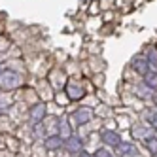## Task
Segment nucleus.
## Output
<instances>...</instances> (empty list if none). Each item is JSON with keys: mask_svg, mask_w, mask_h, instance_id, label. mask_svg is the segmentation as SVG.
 Masks as SVG:
<instances>
[{"mask_svg": "<svg viewBox=\"0 0 157 157\" xmlns=\"http://www.w3.org/2000/svg\"><path fill=\"white\" fill-rule=\"evenodd\" d=\"M148 148L151 150V153L157 155V136H150L148 138Z\"/></svg>", "mask_w": 157, "mask_h": 157, "instance_id": "nucleus-11", "label": "nucleus"}, {"mask_svg": "<svg viewBox=\"0 0 157 157\" xmlns=\"http://www.w3.org/2000/svg\"><path fill=\"white\" fill-rule=\"evenodd\" d=\"M19 85V76L12 70H6V72H0V87L2 89H15Z\"/></svg>", "mask_w": 157, "mask_h": 157, "instance_id": "nucleus-1", "label": "nucleus"}, {"mask_svg": "<svg viewBox=\"0 0 157 157\" xmlns=\"http://www.w3.org/2000/svg\"><path fill=\"white\" fill-rule=\"evenodd\" d=\"M150 61H151L153 64L157 63V51H155V49H151V53H150Z\"/></svg>", "mask_w": 157, "mask_h": 157, "instance_id": "nucleus-13", "label": "nucleus"}, {"mask_svg": "<svg viewBox=\"0 0 157 157\" xmlns=\"http://www.w3.org/2000/svg\"><path fill=\"white\" fill-rule=\"evenodd\" d=\"M61 146H63V138L61 136H49L46 140V148L48 150H57V148H61Z\"/></svg>", "mask_w": 157, "mask_h": 157, "instance_id": "nucleus-8", "label": "nucleus"}, {"mask_svg": "<svg viewBox=\"0 0 157 157\" xmlns=\"http://www.w3.org/2000/svg\"><path fill=\"white\" fill-rule=\"evenodd\" d=\"M64 148L68 150V151H80L82 150V140L78 138V136H70L68 142L64 144Z\"/></svg>", "mask_w": 157, "mask_h": 157, "instance_id": "nucleus-4", "label": "nucleus"}, {"mask_svg": "<svg viewBox=\"0 0 157 157\" xmlns=\"http://www.w3.org/2000/svg\"><path fill=\"white\" fill-rule=\"evenodd\" d=\"M97 157H112V153H108L106 150H98L97 151Z\"/></svg>", "mask_w": 157, "mask_h": 157, "instance_id": "nucleus-12", "label": "nucleus"}, {"mask_svg": "<svg viewBox=\"0 0 157 157\" xmlns=\"http://www.w3.org/2000/svg\"><path fill=\"white\" fill-rule=\"evenodd\" d=\"M117 151H119V153H132V151H136V148H134L132 144L119 142V144H117Z\"/></svg>", "mask_w": 157, "mask_h": 157, "instance_id": "nucleus-10", "label": "nucleus"}, {"mask_svg": "<svg viewBox=\"0 0 157 157\" xmlns=\"http://www.w3.org/2000/svg\"><path fill=\"white\" fill-rule=\"evenodd\" d=\"M148 119H150V121H151V125H153V127H155V129H157V116H150V117H148Z\"/></svg>", "mask_w": 157, "mask_h": 157, "instance_id": "nucleus-14", "label": "nucleus"}, {"mask_svg": "<svg viewBox=\"0 0 157 157\" xmlns=\"http://www.w3.org/2000/svg\"><path fill=\"white\" fill-rule=\"evenodd\" d=\"M66 91H68V97H70V98H82V97H83V89H82L80 85L68 83V87H66Z\"/></svg>", "mask_w": 157, "mask_h": 157, "instance_id": "nucleus-6", "label": "nucleus"}, {"mask_svg": "<svg viewBox=\"0 0 157 157\" xmlns=\"http://www.w3.org/2000/svg\"><path fill=\"white\" fill-rule=\"evenodd\" d=\"M102 138H104V142H106L108 146H116V148H117V144L121 142L119 134H117V132H114V131H106V132L102 134Z\"/></svg>", "mask_w": 157, "mask_h": 157, "instance_id": "nucleus-3", "label": "nucleus"}, {"mask_svg": "<svg viewBox=\"0 0 157 157\" xmlns=\"http://www.w3.org/2000/svg\"><path fill=\"white\" fill-rule=\"evenodd\" d=\"M144 76H146V85L155 89L157 87V72H146Z\"/></svg>", "mask_w": 157, "mask_h": 157, "instance_id": "nucleus-9", "label": "nucleus"}, {"mask_svg": "<svg viewBox=\"0 0 157 157\" xmlns=\"http://www.w3.org/2000/svg\"><path fill=\"white\" fill-rule=\"evenodd\" d=\"M44 112H46V106H44V104H36L34 108H32V116H30V119L34 121V123H38V121L42 119V116H44Z\"/></svg>", "mask_w": 157, "mask_h": 157, "instance_id": "nucleus-7", "label": "nucleus"}, {"mask_svg": "<svg viewBox=\"0 0 157 157\" xmlns=\"http://www.w3.org/2000/svg\"><path fill=\"white\" fill-rule=\"evenodd\" d=\"M74 123L76 125H82V123H87L89 119H91V110L89 108H82V110H78L76 114H74Z\"/></svg>", "mask_w": 157, "mask_h": 157, "instance_id": "nucleus-2", "label": "nucleus"}, {"mask_svg": "<svg viewBox=\"0 0 157 157\" xmlns=\"http://www.w3.org/2000/svg\"><path fill=\"white\" fill-rule=\"evenodd\" d=\"M80 157H91V155H87V153H82V155H80Z\"/></svg>", "mask_w": 157, "mask_h": 157, "instance_id": "nucleus-15", "label": "nucleus"}, {"mask_svg": "<svg viewBox=\"0 0 157 157\" xmlns=\"http://www.w3.org/2000/svg\"><path fill=\"white\" fill-rule=\"evenodd\" d=\"M148 66H150V63L146 61L144 57H136V59H134V70H136V72L146 74V72H148Z\"/></svg>", "mask_w": 157, "mask_h": 157, "instance_id": "nucleus-5", "label": "nucleus"}]
</instances>
